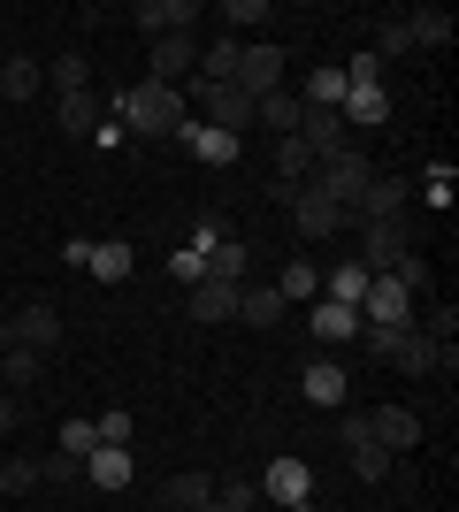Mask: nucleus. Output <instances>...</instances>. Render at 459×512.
Returning a JSON list of instances; mask_svg holds the SVG:
<instances>
[{
	"mask_svg": "<svg viewBox=\"0 0 459 512\" xmlns=\"http://www.w3.org/2000/svg\"><path fill=\"white\" fill-rule=\"evenodd\" d=\"M108 115L123 130H138V138H176V123H184L192 107H184V85H153V77H146V85H131Z\"/></svg>",
	"mask_w": 459,
	"mask_h": 512,
	"instance_id": "f257e3e1",
	"label": "nucleus"
},
{
	"mask_svg": "<svg viewBox=\"0 0 459 512\" xmlns=\"http://www.w3.org/2000/svg\"><path fill=\"white\" fill-rule=\"evenodd\" d=\"M360 337H368V352H375V360H391L398 375H452V367H459V352L437 344L429 329H360Z\"/></svg>",
	"mask_w": 459,
	"mask_h": 512,
	"instance_id": "f03ea898",
	"label": "nucleus"
},
{
	"mask_svg": "<svg viewBox=\"0 0 459 512\" xmlns=\"http://www.w3.org/2000/svg\"><path fill=\"white\" fill-rule=\"evenodd\" d=\"M314 184H322L329 199L345 214H360V199L375 192V161L360 146H337V153H314Z\"/></svg>",
	"mask_w": 459,
	"mask_h": 512,
	"instance_id": "7ed1b4c3",
	"label": "nucleus"
},
{
	"mask_svg": "<svg viewBox=\"0 0 459 512\" xmlns=\"http://www.w3.org/2000/svg\"><path fill=\"white\" fill-rule=\"evenodd\" d=\"M261 497L284 505V512H314V467H306L299 451H276V459L261 467Z\"/></svg>",
	"mask_w": 459,
	"mask_h": 512,
	"instance_id": "20e7f679",
	"label": "nucleus"
},
{
	"mask_svg": "<svg viewBox=\"0 0 459 512\" xmlns=\"http://www.w3.org/2000/svg\"><path fill=\"white\" fill-rule=\"evenodd\" d=\"M184 100H199V123L207 130H230V138H245V130H253V100H245L238 85H184Z\"/></svg>",
	"mask_w": 459,
	"mask_h": 512,
	"instance_id": "39448f33",
	"label": "nucleus"
},
{
	"mask_svg": "<svg viewBox=\"0 0 459 512\" xmlns=\"http://www.w3.org/2000/svg\"><path fill=\"white\" fill-rule=\"evenodd\" d=\"M284 207H291V222H299V237H337L352 222L345 207H337V199L322 192V184H314V176H306V184H291L284 192Z\"/></svg>",
	"mask_w": 459,
	"mask_h": 512,
	"instance_id": "423d86ee",
	"label": "nucleus"
},
{
	"mask_svg": "<svg viewBox=\"0 0 459 512\" xmlns=\"http://www.w3.org/2000/svg\"><path fill=\"white\" fill-rule=\"evenodd\" d=\"M230 85H238L245 100H268V92H284V46H276V39H245L238 77H230Z\"/></svg>",
	"mask_w": 459,
	"mask_h": 512,
	"instance_id": "0eeeda50",
	"label": "nucleus"
},
{
	"mask_svg": "<svg viewBox=\"0 0 459 512\" xmlns=\"http://www.w3.org/2000/svg\"><path fill=\"white\" fill-rule=\"evenodd\" d=\"M337 444H345V459H352V474H360V482H383V474H391V451L375 444L368 436V413H337Z\"/></svg>",
	"mask_w": 459,
	"mask_h": 512,
	"instance_id": "6e6552de",
	"label": "nucleus"
},
{
	"mask_svg": "<svg viewBox=\"0 0 459 512\" xmlns=\"http://www.w3.org/2000/svg\"><path fill=\"white\" fill-rule=\"evenodd\" d=\"M360 329H414V291H406V283H391V276H368Z\"/></svg>",
	"mask_w": 459,
	"mask_h": 512,
	"instance_id": "1a4fd4ad",
	"label": "nucleus"
},
{
	"mask_svg": "<svg viewBox=\"0 0 459 512\" xmlns=\"http://www.w3.org/2000/svg\"><path fill=\"white\" fill-rule=\"evenodd\" d=\"M153 85H192L199 77V31H176V39H153Z\"/></svg>",
	"mask_w": 459,
	"mask_h": 512,
	"instance_id": "9d476101",
	"label": "nucleus"
},
{
	"mask_svg": "<svg viewBox=\"0 0 459 512\" xmlns=\"http://www.w3.org/2000/svg\"><path fill=\"white\" fill-rule=\"evenodd\" d=\"M176 146L192 153V161H207V169H230V161L245 153V138H230V130H207L199 115H184V123H176Z\"/></svg>",
	"mask_w": 459,
	"mask_h": 512,
	"instance_id": "9b49d317",
	"label": "nucleus"
},
{
	"mask_svg": "<svg viewBox=\"0 0 459 512\" xmlns=\"http://www.w3.org/2000/svg\"><path fill=\"white\" fill-rule=\"evenodd\" d=\"M8 337L23 344V352H54V344H62V314H54V306L46 299H31V306H16V314H8Z\"/></svg>",
	"mask_w": 459,
	"mask_h": 512,
	"instance_id": "f8f14e48",
	"label": "nucleus"
},
{
	"mask_svg": "<svg viewBox=\"0 0 459 512\" xmlns=\"http://www.w3.org/2000/svg\"><path fill=\"white\" fill-rule=\"evenodd\" d=\"M406 253H414V222H368V230H360V260H368L375 276L398 268Z\"/></svg>",
	"mask_w": 459,
	"mask_h": 512,
	"instance_id": "ddd939ff",
	"label": "nucleus"
},
{
	"mask_svg": "<svg viewBox=\"0 0 459 512\" xmlns=\"http://www.w3.org/2000/svg\"><path fill=\"white\" fill-rule=\"evenodd\" d=\"M199 31V0H138V39H176Z\"/></svg>",
	"mask_w": 459,
	"mask_h": 512,
	"instance_id": "4468645a",
	"label": "nucleus"
},
{
	"mask_svg": "<svg viewBox=\"0 0 459 512\" xmlns=\"http://www.w3.org/2000/svg\"><path fill=\"white\" fill-rule=\"evenodd\" d=\"M368 436L398 459V451L421 444V413H414V406H375V413H368Z\"/></svg>",
	"mask_w": 459,
	"mask_h": 512,
	"instance_id": "2eb2a0df",
	"label": "nucleus"
},
{
	"mask_svg": "<svg viewBox=\"0 0 459 512\" xmlns=\"http://www.w3.org/2000/svg\"><path fill=\"white\" fill-rule=\"evenodd\" d=\"M299 390H306V406H322V413H345V398H352V375L337 360H314L299 375Z\"/></svg>",
	"mask_w": 459,
	"mask_h": 512,
	"instance_id": "dca6fc26",
	"label": "nucleus"
},
{
	"mask_svg": "<svg viewBox=\"0 0 459 512\" xmlns=\"http://www.w3.org/2000/svg\"><path fill=\"white\" fill-rule=\"evenodd\" d=\"M406 207H414V184H406V176H375V192L360 199L352 222H406Z\"/></svg>",
	"mask_w": 459,
	"mask_h": 512,
	"instance_id": "f3484780",
	"label": "nucleus"
},
{
	"mask_svg": "<svg viewBox=\"0 0 459 512\" xmlns=\"http://www.w3.org/2000/svg\"><path fill=\"white\" fill-rule=\"evenodd\" d=\"M131 474H138L131 444H100V451L85 459V482H92V490H131Z\"/></svg>",
	"mask_w": 459,
	"mask_h": 512,
	"instance_id": "a211bd4d",
	"label": "nucleus"
},
{
	"mask_svg": "<svg viewBox=\"0 0 459 512\" xmlns=\"http://www.w3.org/2000/svg\"><path fill=\"white\" fill-rule=\"evenodd\" d=\"M238 321L245 329H276L284 321V291L276 283H238Z\"/></svg>",
	"mask_w": 459,
	"mask_h": 512,
	"instance_id": "6ab92c4d",
	"label": "nucleus"
},
{
	"mask_svg": "<svg viewBox=\"0 0 459 512\" xmlns=\"http://www.w3.org/2000/svg\"><path fill=\"white\" fill-rule=\"evenodd\" d=\"M192 321H238V283H215V276H199L192 283Z\"/></svg>",
	"mask_w": 459,
	"mask_h": 512,
	"instance_id": "aec40b11",
	"label": "nucleus"
},
{
	"mask_svg": "<svg viewBox=\"0 0 459 512\" xmlns=\"http://www.w3.org/2000/svg\"><path fill=\"white\" fill-rule=\"evenodd\" d=\"M238 54H245V39L215 31V39L199 46V85H230V77H238Z\"/></svg>",
	"mask_w": 459,
	"mask_h": 512,
	"instance_id": "412c9836",
	"label": "nucleus"
},
{
	"mask_svg": "<svg viewBox=\"0 0 459 512\" xmlns=\"http://www.w3.org/2000/svg\"><path fill=\"white\" fill-rule=\"evenodd\" d=\"M368 276H375L368 260H345V268H329V276H322V299H329V306H352V314H360V299H368Z\"/></svg>",
	"mask_w": 459,
	"mask_h": 512,
	"instance_id": "4be33fe9",
	"label": "nucleus"
},
{
	"mask_svg": "<svg viewBox=\"0 0 459 512\" xmlns=\"http://www.w3.org/2000/svg\"><path fill=\"white\" fill-rule=\"evenodd\" d=\"M299 115H306V100H299V92H268V100H253V123H268V130H276V138H299Z\"/></svg>",
	"mask_w": 459,
	"mask_h": 512,
	"instance_id": "5701e85b",
	"label": "nucleus"
},
{
	"mask_svg": "<svg viewBox=\"0 0 459 512\" xmlns=\"http://www.w3.org/2000/svg\"><path fill=\"white\" fill-rule=\"evenodd\" d=\"M131 268H138V253L123 245V237H108V245H92V260H85V276H92V283H123Z\"/></svg>",
	"mask_w": 459,
	"mask_h": 512,
	"instance_id": "b1692460",
	"label": "nucleus"
},
{
	"mask_svg": "<svg viewBox=\"0 0 459 512\" xmlns=\"http://www.w3.org/2000/svg\"><path fill=\"white\" fill-rule=\"evenodd\" d=\"M207 497H215V474H169L161 482V505H176V512H199Z\"/></svg>",
	"mask_w": 459,
	"mask_h": 512,
	"instance_id": "393cba45",
	"label": "nucleus"
},
{
	"mask_svg": "<svg viewBox=\"0 0 459 512\" xmlns=\"http://www.w3.org/2000/svg\"><path fill=\"white\" fill-rule=\"evenodd\" d=\"M0 92H8V100H31V92H46V69L31 62V54H8V62H0Z\"/></svg>",
	"mask_w": 459,
	"mask_h": 512,
	"instance_id": "a878e982",
	"label": "nucleus"
},
{
	"mask_svg": "<svg viewBox=\"0 0 459 512\" xmlns=\"http://www.w3.org/2000/svg\"><path fill=\"white\" fill-rule=\"evenodd\" d=\"M207 276H215V283H245V276H253V245H245V237L215 245V253H207Z\"/></svg>",
	"mask_w": 459,
	"mask_h": 512,
	"instance_id": "bb28decb",
	"label": "nucleus"
},
{
	"mask_svg": "<svg viewBox=\"0 0 459 512\" xmlns=\"http://www.w3.org/2000/svg\"><path fill=\"white\" fill-rule=\"evenodd\" d=\"M314 337H322V344H352V337H360V314H352V306L314 299Z\"/></svg>",
	"mask_w": 459,
	"mask_h": 512,
	"instance_id": "cd10ccee",
	"label": "nucleus"
},
{
	"mask_svg": "<svg viewBox=\"0 0 459 512\" xmlns=\"http://www.w3.org/2000/svg\"><path fill=\"white\" fill-rule=\"evenodd\" d=\"M39 375H46L39 352H23V344H8V352H0V390H31Z\"/></svg>",
	"mask_w": 459,
	"mask_h": 512,
	"instance_id": "c85d7f7f",
	"label": "nucleus"
},
{
	"mask_svg": "<svg viewBox=\"0 0 459 512\" xmlns=\"http://www.w3.org/2000/svg\"><path fill=\"white\" fill-rule=\"evenodd\" d=\"M398 23H406L414 46H452V16L444 8H414V16H398Z\"/></svg>",
	"mask_w": 459,
	"mask_h": 512,
	"instance_id": "c756f323",
	"label": "nucleus"
},
{
	"mask_svg": "<svg viewBox=\"0 0 459 512\" xmlns=\"http://www.w3.org/2000/svg\"><path fill=\"white\" fill-rule=\"evenodd\" d=\"M46 85L62 92V100H85V85H92V69H85V54H62V62L46 69Z\"/></svg>",
	"mask_w": 459,
	"mask_h": 512,
	"instance_id": "7c9ffc66",
	"label": "nucleus"
},
{
	"mask_svg": "<svg viewBox=\"0 0 459 512\" xmlns=\"http://www.w3.org/2000/svg\"><path fill=\"white\" fill-rule=\"evenodd\" d=\"M276 291H284V306L291 299H322V268H314V260H291L284 276H276Z\"/></svg>",
	"mask_w": 459,
	"mask_h": 512,
	"instance_id": "2f4dec72",
	"label": "nucleus"
},
{
	"mask_svg": "<svg viewBox=\"0 0 459 512\" xmlns=\"http://www.w3.org/2000/svg\"><path fill=\"white\" fill-rule=\"evenodd\" d=\"M299 100L306 107H345V69H314V77L299 85Z\"/></svg>",
	"mask_w": 459,
	"mask_h": 512,
	"instance_id": "473e14b6",
	"label": "nucleus"
},
{
	"mask_svg": "<svg viewBox=\"0 0 459 512\" xmlns=\"http://www.w3.org/2000/svg\"><path fill=\"white\" fill-rule=\"evenodd\" d=\"M230 237H238V230H230V214H222V207H199V222H192V253H215V245H230Z\"/></svg>",
	"mask_w": 459,
	"mask_h": 512,
	"instance_id": "72a5a7b5",
	"label": "nucleus"
},
{
	"mask_svg": "<svg viewBox=\"0 0 459 512\" xmlns=\"http://www.w3.org/2000/svg\"><path fill=\"white\" fill-rule=\"evenodd\" d=\"M306 176H314V153L299 138H276V184H306Z\"/></svg>",
	"mask_w": 459,
	"mask_h": 512,
	"instance_id": "f704fd0d",
	"label": "nucleus"
},
{
	"mask_svg": "<svg viewBox=\"0 0 459 512\" xmlns=\"http://www.w3.org/2000/svg\"><path fill=\"white\" fill-rule=\"evenodd\" d=\"M215 16H222V31H230V39H245L253 23H268V0H222Z\"/></svg>",
	"mask_w": 459,
	"mask_h": 512,
	"instance_id": "c9c22d12",
	"label": "nucleus"
},
{
	"mask_svg": "<svg viewBox=\"0 0 459 512\" xmlns=\"http://www.w3.org/2000/svg\"><path fill=\"white\" fill-rule=\"evenodd\" d=\"M54 451H69V459H92V451H100V428L77 413V421H62V444H54Z\"/></svg>",
	"mask_w": 459,
	"mask_h": 512,
	"instance_id": "e433bc0d",
	"label": "nucleus"
},
{
	"mask_svg": "<svg viewBox=\"0 0 459 512\" xmlns=\"http://www.w3.org/2000/svg\"><path fill=\"white\" fill-rule=\"evenodd\" d=\"M62 130H69V138H92V130H100V107H92V92H85V100H62Z\"/></svg>",
	"mask_w": 459,
	"mask_h": 512,
	"instance_id": "4c0bfd02",
	"label": "nucleus"
},
{
	"mask_svg": "<svg viewBox=\"0 0 459 512\" xmlns=\"http://www.w3.org/2000/svg\"><path fill=\"white\" fill-rule=\"evenodd\" d=\"M0 490H8V497L39 490V459H8V467H0Z\"/></svg>",
	"mask_w": 459,
	"mask_h": 512,
	"instance_id": "58836bf2",
	"label": "nucleus"
},
{
	"mask_svg": "<svg viewBox=\"0 0 459 512\" xmlns=\"http://www.w3.org/2000/svg\"><path fill=\"white\" fill-rule=\"evenodd\" d=\"M169 276L184 283V291H192V283L207 276V253H192V245H176V253H169Z\"/></svg>",
	"mask_w": 459,
	"mask_h": 512,
	"instance_id": "ea45409f",
	"label": "nucleus"
},
{
	"mask_svg": "<svg viewBox=\"0 0 459 512\" xmlns=\"http://www.w3.org/2000/svg\"><path fill=\"white\" fill-rule=\"evenodd\" d=\"M383 276H391V283H406V291L421 299V291H429V260H421V253H406L398 268H383Z\"/></svg>",
	"mask_w": 459,
	"mask_h": 512,
	"instance_id": "a19ab883",
	"label": "nucleus"
},
{
	"mask_svg": "<svg viewBox=\"0 0 459 512\" xmlns=\"http://www.w3.org/2000/svg\"><path fill=\"white\" fill-rule=\"evenodd\" d=\"M215 505H230V512H253V505H261V482H215Z\"/></svg>",
	"mask_w": 459,
	"mask_h": 512,
	"instance_id": "79ce46f5",
	"label": "nucleus"
},
{
	"mask_svg": "<svg viewBox=\"0 0 459 512\" xmlns=\"http://www.w3.org/2000/svg\"><path fill=\"white\" fill-rule=\"evenodd\" d=\"M375 62H398V54H414V39H406V23H383V39L368 46Z\"/></svg>",
	"mask_w": 459,
	"mask_h": 512,
	"instance_id": "37998d69",
	"label": "nucleus"
},
{
	"mask_svg": "<svg viewBox=\"0 0 459 512\" xmlns=\"http://www.w3.org/2000/svg\"><path fill=\"white\" fill-rule=\"evenodd\" d=\"M85 474V459H69V451H46L39 459V482H77Z\"/></svg>",
	"mask_w": 459,
	"mask_h": 512,
	"instance_id": "c03bdc74",
	"label": "nucleus"
},
{
	"mask_svg": "<svg viewBox=\"0 0 459 512\" xmlns=\"http://www.w3.org/2000/svg\"><path fill=\"white\" fill-rule=\"evenodd\" d=\"M352 85H383V62H375V54H352L345 62V92Z\"/></svg>",
	"mask_w": 459,
	"mask_h": 512,
	"instance_id": "a18cd8bd",
	"label": "nucleus"
},
{
	"mask_svg": "<svg viewBox=\"0 0 459 512\" xmlns=\"http://www.w3.org/2000/svg\"><path fill=\"white\" fill-rule=\"evenodd\" d=\"M92 428H100V444H131V413H100Z\"/></svg>",
	"mask_w": 459,
	"mask_h": 512,
	"instance_id": "49530a36",
	"label": "nucleus"
},
{
	"mask_svg": "<svg viewBox=\"0 0 459 512\" xmlns=\"http://www.w3.org/2000/svg\"><path fill=\"white\" fill-rule=\"evenodd\" d=\"M421 199H429V207H452V169H429V184H421Z\"/></svg>",
	"mask_w": 459,
	"mask_h": 512,
	"instance_id": "de8ad7c7",
	"label": "nucleus"
},
{
	"mask_svg": "<svg viewBox=\"0 0 459 512\" xmlns=\"http://www.w3.org/2000/svg\"><path fill=\"white\" fill-rule=\"evenodd\" d=\"M123 138H131V130L115 123V115H100V130H92V146H100V153H115V146H123Z\"/></svg>",
	"mask_w": 459,
	"mask_h": 512,
	"instance_id": "09e8293b",
	"label": "nucleus"
},
{
	"mask_svg": "<svg viewBox=\"0 0 459 512\" xmlns=\"http://www.w3.org/2000/svg\"><path fill=\"white\" fill-rule=\"evenodd\" d=\"M23 413H31V406H23V398H8V390H0V436H16V428H23Z\"/></svg>",
	"mask_w": 459,
	"mask_h": 512,
	"instance_id": "8fccbe9b",
	"label": "nucleus"
},
{
	"mask_svg": "<svg viewBox=\"0 0 459 512\" xmlns=\"http://www.w3.org/2000/svg\"><path fill=\"white\" fill-rule=\"evenodd\" d=\"M199 512H230V505H215V497H207V505H199Z\"/></svg>",
	"mask_w": 459,
	"mask_h": 512,
	"instance_id": "3c124183",
	"label": "nucleus"
}]
</instances>
